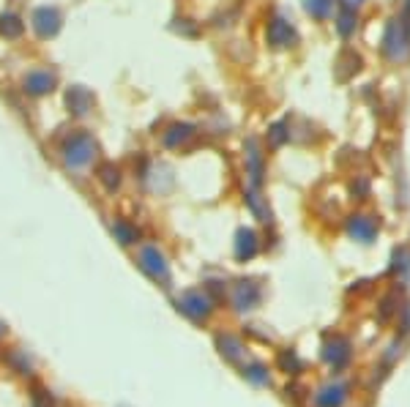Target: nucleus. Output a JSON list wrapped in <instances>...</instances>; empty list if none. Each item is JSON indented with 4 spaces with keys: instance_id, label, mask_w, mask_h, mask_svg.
<instances>
[{
    "instance_id": "obj_1",
    "label": "nucleus",
    "mask_w": 410,
    "mask_h": 407,
    "mask_svg": "<svg viewBox=\"0 0 410 407\" xmlns=\"http://www.w3.org/2000/svg\"><path fill=\"white\" fill-rule=\"evenodd\" d=\"M93 156H96V139H93L91 135H85V132L71 135L66 139V145H63V159H66V164L74 167V170L91 164Z\"/></svg>"
},
{
    "instance_id": "obj_2",
    "label": "nucleus",
    "mask_w": 410,
    "mask_h": 407,
    "mask_svg": "<svg viewBox=\"0 0 410 407\" xmlns=\"http://www.w3.org/2000/svg\"><path fill=\"white\" fill-rule=\"evenodd\" d=\"M137 263L153 282H162V284L170 282V266H167V257L159 252V246H142Z\"/></svg>"
},
{
    "instance_id": "obj_3",
    "label": "nucleus",
    "mask_w": 410,
    "mask_h": 407,
    "mask_svg": "<svg viewBox=\"0 0 410 407\" xmlns=\"http://www.w3.org/2000/svg\"><path fill=\"white\" fill-rule=\"evenodd\" d=\"M178 309H181L186 317H191V320H205V317L211 315V298L205 295V293H200V290H189V293H183L181 298H178Z\"/></svg>"
},
{
    "instance_id": "obj_4",
    "label": "nucleus",
    "mask_w": 410,
    "mask_h": 407,
    "mask_svg": "<svg viewBox=\"0 0 410 407\" xmlns=\"http://www.w3.org/2000/svg\"><path fill=\"white\" fill-rule=\"evenodd\" d=\"M33 31L42 36V39H49L60 31V14L58 8H49V6H42L33 11Z\"/></svg>"
},
{
    "instance_id": "obj_5",
    "label": "nucleus",
    "mask_w": 410,
    "mask_h": 407,
    "mask_svg": "<svg viewBox=\"0 0 410 407\" xmlns=\"http://www.w3.org/2000/svg\"><path fill=\"white\" fill-rule=\"evenodd\" d=\"M66 107H69V112L71 115H77V118H83V115H88L93 107V96L88 88H83V85H74V88H69L66 91Z\"/></svg>"
},
{
    "instance_id": "obj_6",
    "label": "nucleus",
    "mask_w": 410,
    "mask_h": 407,
    "mask_svg": "<svg viewBox=\"0 0 410 407\" xmlns=\"http://www.w3.org/2000/svg\"><path fill=\"white\" fill-rule=\"evenodd\" d=\"M52 88H55V74H49V71H31L25 77V91L31 96H44Z\"/></svg>"
},
{
    "instance_id": "obj_7",
    "label": "nucleus",
    "mask_w": 410,
    "mask_h": 407,
    "mask_svg": "<svg viewBox=\"0 0 410 407\" xmlns=\"http://www.w3.org/2000/svg\"><path fill=\"white\" fill-rule=\"evenodd\" d=\"M257 301V287L252 282H241L235 287V309H252Z\"/></svg>"
},
{
    "instance_id": "obj_8",
    "label": "nucleus",
    "mask_w": 410,
    "mask_h": 407,
    "mask_svg": "<svg viewBox=\"0 0 410 407\" xmlns=\"http://www.w3.org/2000/svg\"><path fill=\"white\" fill-rule=\"evenodd\" d=\"M25 31V22L17 14H0V36L6 39H19Z\"/></svg>"
},
{
    "instance_id": "obj_9",
    "label": "nucleus",
    "mask_w": 410,
    "mask_h": 407,
    "mask_svg": "<svg viewBox=\"0 0 410 407\" xmlns=\"http://www.w3.org/2000/svg\"><path fill=\"white\" fill-rule=\"evenodd\" d=\"M112 235H115V241H121L123 246H132L139 241V230L135 225H129V222H123V219H118L115 225H112Z\"/></svg>"
},
{
    "instance_id": "obj_10",
    "label": "nucleus",
    "mask_w": 410,
    "mask_h": 407,
    "mask_svg": "<svg viewBox=\"0 0 410 407\" xmlns=\"http://www.w3.org/2000/svg\"><path fill=\"white\" fill-rule=\"evenodd\" d=\"M99 181H101V186H104L107 191H115V189L121 186V170H118L112 162H107V164L99 167Z\"/></svg>"
},
{
    "instance_id": "obj_11",
    "label": "nucleus",
    "mask_w": 410,
    "mask_h": 407,
    "mask_svg": "<svg viewBox=\"0 0 410 407\" xmlns=\"http://www.w3.org/2000/svg\"><path fill=\"white\" fill-rule=\"evenodd\" d=\"M255 252H257L255 232H249V230H241V232H238V243H235V254H238L241 260H246V257H252Z\"/></svg>"
},
{
    "instance_id": "obj_12",
    "label": "nucleus",
    "mask_w": 410,
    "mask_h": 407,
    "mask_svg": "<svg viewBox=\"0 0 410 407\" xmlns=\"http://www.w3.org/2000/svg\"><path fill=\"white\" fill-rule=\"evenodd\" d=\"M216 345H219L222 356H225V358H230V361H238V358L244 356V347H241V342H238V339H232V336H219V339H216Z\"/></svg>"
},
{
    "instance_id": "obj_13",
    "label": "nucleus",
    "mask_w": 410,
    "mask_h": 407,
    "mask_svg": "<svg viewBox=\"0 0 410 407\" xmlns=\"http://www.w3.org/2000/svg\"><path fill=\"white\" fill-rule=\"evenodd\" d=\"M6 361L11 363L19 374H33V363H31V358L25 356V350H11V353L6 356Z\"/></svg>"
},
{
    "instance_id": "obj_14",
    "label": "nucleus",
    "mask_w": 410,
    "mask_h": 407,
    "mask_svg": "<svg viewBox=\"0 0 410 407\" xmlns=\"http://www.w3.org/2000/svg\"><path fill=\"white\" fill-rule=\"evenodd\" d=\"M345 399V388H334V386H328V388H323L320 391V397H318V405L320 407H336L339 402Z\"/></svg>"
},
{
    "instance_id": "obj_15",
    "label": "nucleus",
    "mask_w": 410,
    "mask_h": 407,
    "mask_svg": "<svg viewBox=\"0 0 410 407\" xmlns=\"http://www.w3.org/2000/svg\"><path fill=\"white\" fill-rule=\"evenodd\" d=\"M268 36H271V42L276 46H284L290 39H293V31H290L287 25H282V19H276V22L271 25V33H268Z\"/></svg>"
},
{
    "instance_id": "obj_16",
    "label": "nucleus",
    "mask_w": 410,
    "mask_h": 407,
    "mask_svg": "<svg viewBox=\"0 0 410 407\" xmlns=\"http://www.w3.org/2000/svg\"><path fill=\"white\" fill-rule=\"evenodd\" d=\"M189 137H191V126H186V123H183V126H173V129L164 135V142H167L170 148H176V145L186 142Z\"/></svg>"
},
{
    "instance_id": "obj_17",
    "label": "nucleus",
    "mask_w": 410,
    "mask_h": 407,
    "mask_svg": "<svg viewBox=\"0 0 410 407\" xmlns=\"http://www.w3.org/2000/svg\"><path fill=\"white\" fill-rule=\"evenodd\" d=\"M244 374H246L249 380H255V383H266V380H268V374H266V369H263L260 363H255V366H249V369H246Z\"/></svg>"
},
{
    "instance_id": "obj_18",
    "label": "nucleus",
    "mask_w": 410,
    "mask_h": 407,
    "mask_svg": "<svg viewBox=\"0 0 410 407\" xmlns=\"http://www.w3.org/2000/svg\"><path fill=\"white\" fill-rule=\"evenodd\" d=\"M33 407H55V405H52V397H49L46 391H36V397H33Z\"/></svg>"
},
{
    "instance_id": "obj_19",
    "label": "nucleus",
    "mask_w": 410,
    "mask_h": 407,
    "mask_svg": "<svg viewBox=\"0 0 410 407\" xmlns=\"http://www.w3.org/2000/svg\"><path fill=\"white\" fill-rule=\"evenodd\" d=\"M307 8H309V11H315V14H325L328 0H307Z\"/></svg>"
},
{
    "instance_id": "obj_20",
    "label": "nucleus",
    "mask_w": 410,
    "mask_h": 407,
    "mask_svg": "<svg viewBox=\"0 0 410 407\" xmlns=\"http://www.w3.org/2000/svg\"><path fill=\"white\" fill-rule=\"evenodd\" d=\"M3 336H6V325L0 322V339H3Z\"/></svg>"
}]
</instances>
